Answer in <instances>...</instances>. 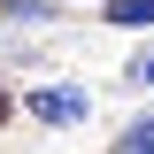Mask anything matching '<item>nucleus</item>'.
I'll list each match as a JSON object with an SVG mask.
<instances>
[{
    "label": "nucleus",
    "mask_w": 154,
    "mask_h": 154,
    "mask_svg": "<svg viewBox=\"0 0 154 154\" xmlns=\"http://www.w3.org/2000/svg\"><path fill=\"white\" fill-rule=\"evenodd\" d=\"M85 108H93V100L69 93V85H38L31 93V116H46V123H85Z\"/></svg>",
    "instance_id": "nucleus-1"
},
{
    "label": "nucleus",
    "mask_w": 154,
    "mask_h": 154,
    "mask_svg": "<svg viewBox=\"0 0 154 154\" xmlns=\"http://www.w3.org/2000/svg\"><path fill=\"white\" fill-rule=\"evenodd\" d=\"M108 23H123V31H146V23H154V0H108Z\"/></svg>",
    "instance_id": "nucleus-2"
},
{
    "label": "nucleus",
    "mask_w": 154,
    "mask_h": 154,
    "mask_svg": "<svg viewBox=\"0 0 154 154\" xmlns=\"http://www.w3.org/2000/svg\"><path fill=\"white\" fill-rule=\"evenodd\" d=\"M123 154H154V116H139V123H123V139H116Z\"/></svg>",
    "instance_id": "nucleus-3"
},
{
    "label": "nucleus",
    "mask_w": 154,
    "mask_h": 154,
    "mask_svg": "<svg viewBox=\"0 0 154 154\" xmlns=\"http://www.w3.org/2000/svg\"><path fill=\"white\" fill-rule=\"evenodd\" d=\"M8 16H16V23H46L54 8H46V0H8Z\"/></svg>",
    "instance_id": "nucleus-4"
},
{
    "label": "nucleus",
    "mask_w": 154,
    "mask_h": 154,
    "mask_svg": "<svg viewBox=\"0 0 154 154\" xmlns=\"http://www.w3.org/2000/svg\"><path fill=\"white\" fill-rule=\"evenodd\" d=\"M139 77H146V85H154V54H146V62H139Z\"/></svg>",
    "instance_id": "nucleus-5"
},
{
    "label": "nucleus",
    "mask_w": 154,
    "mask_h": 154,
    "mask_svg": "<svg viewBox=\"0 0 154 154\" xmlns=\"http://www.w3.org/2000/svg\"><path fill=\"white\" fill-rule=\"evenodd\" d=\"M0 116H8V100H0Z\"/></svg>",
    "instance_id": "nucleus-6"
}]
</instances>
